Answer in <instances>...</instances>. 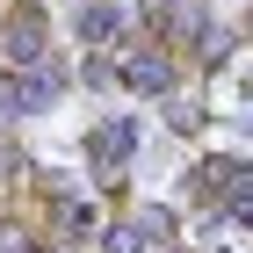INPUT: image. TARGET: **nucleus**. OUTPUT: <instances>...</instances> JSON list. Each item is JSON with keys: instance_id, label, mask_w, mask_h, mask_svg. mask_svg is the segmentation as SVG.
<instances>
[{"instance_id": "nucleus-2", "label": "nucleus", "mask_w": 253, "mask_h": 253, "mask_svg": "<svg viewBox=\"0 0 253 253\" xmlns=\"http://www.w3.org/2000/svg\"><path fill=\"white\" fill-rule=\"evenodd\" d=\"M80 37H87V43H116V37H123V7L87 0V7H80Z\"/></svg>"}, {"instance_id": "nucleus-4", "label": "nucleus", "mask_w": 253, "mask_h": 253, "mask_svg": "<svg viewBox=\"0 0 253 253\" xmlns=\"http://www.w3.org/2000/svg\"><path fill=\"white\" fill-rule=\"evenodd\" d=\"M123 80H130L137 94H159V87H167V58H152V51H137V58L123 65Z\"/></svg>"}, {"instance_id": "nucleus-5", "label": "nucleus", "mask_w": 253, "mask_h": 253, "mask_svg": "<svg viewBox=\"0 0 253 253\" xmlns=\"http://www.w3.org/2000/svg\"><path fill=\"white\" fill-rule=\"evenodd\" d=\"M101 253H145V224H116V232H101Z\"/></svg>"}, {"instance_id": "nucleus-3", "label": "nucleus", "mask_w": 253, "mask_h": 253, "mask_svg": "<svg viewBox=\"0 0 253 253\" xmlns=\"http://www.w3.org/2000/svg\"><path fill=\"white\" fill-rule=\"evenodd\" d=\"M123 152H130V123L94 130V167H101V174H123Z\"/></svg>"}, {"instance_id": "nucleus-6", "label": "nucleus", "mask_w": 253, "mask_h": 253, "mask_svg": "<svg viewBox=\"0 0 253 253\" xmlns=\"http://www.w3.org/2000/svg\"><path fill=\"white\" fill-rule=\"evenodd\" d=\"M239 217H246V224H253V203H246V210H239Z\"/></svg>"}, {"instance_id": "nucleus-1", "label": "nucleus", "mask_w": 253, "mask_h": 253, "mask_svg": "<svg viewBox=\"0 0 253 253\" xmlns=\"http://www.w3.org/2000/svg\"><path fill=\"white\" fill-rule=\"evenodd\" d=\"M51 94H58V80H51V73H15L7 87H0V101H7L15 116H37V109H51Z\"/></svg>"}]
</instances>
